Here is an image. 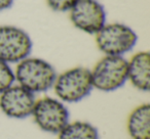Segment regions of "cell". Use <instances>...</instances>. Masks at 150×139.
<instances>
[{"mask_svg":"<svg viewBox=\"0 0 150 139\" xmlns=\"http://www.w3.org/2000/svg\"><path fill=\"white\" fill-rule=\"evenodd\" d=\"M127 131L131 139H150V105L142 103L136 106L127 120Z\"/></svg>","mask_w":150,"mask_h":139,"instance_id":"30bf717a","label":"cell"},{"mask_svg":"<svg viewBox=\"0 0 150 139\" xmlns=\"http://www.w3.org/2000/svg\"><path fill=\"white\" fill-rule=\"evenodd\" d=\"M94 89L113 92L127 82V59L125 56L104 55L91 68Z\"/></svg>","mask_w":150,"mask_h":139,"instance_id":"277c9868","label":"cell"},{"mask_svg":"<svg viewBox=\"0 0 150 139\" xmlns=\"http://www.w3.org/2000/svg\"><path fill=\"white\" fill-rule=\"evenodd\" d=\"M52 90L58 99L64 103H76L86 99L94 90L91 68L73 66L58 74Z\"/></svg>","mask_w":150,"mask_h":139,"instance_id":"7a4b0ae2","label":"cell"},{"mask_svg":"<svg viewBox=\"0 0 150 139\" xmlns=\"http://www.w3.org/2000/svg\"><path fill=\"white\" fill-rule=\"evenodd\" d=\"M33 41L27 31L15 25L0 26V60L16 64L31 55Z\"/></svg>","mask_w":150,"mask_h":139,"instance_id":"8992f818","label":"cell"},{"mask_svg":"<svg viewBox=\"0 0 150 139\" xmlns=\"http://www.w3.org/2000/svg\"><path fill=\"white\" fill-rule=\"evenodd\" d=\"M74 28L88 35H96L107 23V11L99 0H79L68 13Z\"/></svg>","mask_w":150,"mask_h":139,"instance_id":"52a82bcc","label":"cell"},{"mask_svg":"<svg viewBox=\"0 0 150 139\" xmlns=\"http://www.w3.org/2000/svg\"><path fill=\"white\" fill-rule=\"evenodd\" d=\"M15 75L16 83L36 95L52 89L58 73L46 59L29 55L16 64Z\"/></svg>","mask_w":150,"mask_h":139,"instance_id":"6da1fadb","label":"cell"},{"mask_svg":"<svg viewBox=\"0 0 150 139\" xmlns=\"http://www.w3.org/2000/svg\"><path fill=\"white\" fill-rule=\"evenodd\" d=\"M98 49L104 55L125 56L135 48L138 42L136 31L123 23H106L95 35Z\"/></svg>","mask_w":150,"mask_h":139,"instance_id":"3957f363","label":"cell"},{"mask_svg":"<svg viewBox=\"0 0 150 139\" xmlns=\"http://www.w3.org/2000/svg\"><path fill=\"white\" fill-rule=\"evenodd\" d=\"M13 3L15 0H0V13L11 9Z\"/></svg>","mask_w":150,"mask_h":139,"instance_id":"5bb4252c","label":"cell"},{"mask_svg":"<svg viewBox=\"0 0 150 139\" xmlns=\"http://www.w3.org/2000/svg\"><path fill=\"white\" fill-rule=\"evenodd\" d=\"M127 82L139 91H149L150 53L148 51H138L127 59Z\"/></svg>","mask_w":150,"mask_h":139,"instance_id":"9c48e42d","label":"cell"},{"mask_svg":"<svg viewBox=\"0 0 150 139\" xmlns=\"http://www.w3.org/2000/svg\"><path fill=\"white\" fill-rule=\"evenodd\" d=\"M31 117L40 130L56 135L70 122L67 104L56 96L37 98Z\"/></svg>","mask_w":150,"mask_h":139,"instance_id":"5b68a950","label":"cell"},{"mask_svg":"<svg viewBox=\"0 0 150 139\" xmlns=\"http://www.w3.org/2000/svg\"><path fill=\"white\" fill-rule=\"evenodd\" d=\"M79 0H46V4L56 13H69Z\"/></svg>","mask_w":150,"mask_h":139,"instance_id":"4fadbf2b","label":"cell"},{"mask_svg":"<svg viewBox=\"0 0 150 139\" xmlns=\"http://www.w3.org/2000/svg\"><path fill=\"white\" fill-rule=\"evenodd\" d=\"M16 84L15 68L11 64L0 60V93Z\"/></svg>","mask_w":150,"mask_h":139,"instance_id":"7c38bea8","label":"cell"},{"mask_svg":"<svg viewBox=\"0 0 150 139\" xmlns=\"http://www.w3.org/2000/svg\"><path fill=\"white\" fill-rule=\"evenodd\" d=\"M36 99L35 94L16 83L0 93V110L7 118L24 120L31 117Z\"/></svg>","mask_w":150,"mask_h":139,"instance_id":"ba28073f","label":"cell"},{"mask_svg":"<svg viewBox=\"0 0 150 139\" xmlns=\"http://www.w3.org/2000/svg\"><path fill=\"white\" fill-rule=\"evenodd\" d=\"M57 139H100L99 130L88 121L69 122L60 132Z\"/></svg>","mask_w":150,"mask_h":139,"instance_id":"8fae6325","label":"cell"}]
</instances>
